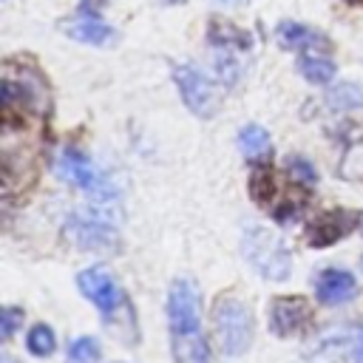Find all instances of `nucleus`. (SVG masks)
Wrapping results in <instances>:
<instances>
[{
	"mask_svg": "<svg viewBox=\"0 0 363 363\" xmlns=\"http://www.w3.org/2000/svg\"><path fill=\"white\" fill-rule=\"evenodd\" d=\"M77 286L79 292L96 303L102 312H105V323L111 332H116L122 337V343L133 346L139 340V329H136V312L125 295V289L116 284V278L102 269V267H91V269H82L77 275Z\"/></svg>",
	"mask_w": 363,
	"mask_h": 363,
	"instance_id": "1",
	"label": "nucleus"
},
{
	"mask_svg": "<svg viewBox=\"0 0 363 363\" xmlns=\"http://www.w3.org/2000/svg\"><path fill=\"white\" fill-rule=\"evenodd\" d=\"M0 99H3V119H43L51 111L48 82L40 71L20 62H6L0 77Z\"/></svg>",
	"mask_w": 363,
	"mask_h": 363,
	"instance_id": "2",
	"label": "nucleus"
},
{
	"mask_svg": "<svg viewBox=\"0 0 363 363\" xmlns=\"http://www.w3.org/2000/svg\"><path fill=\"white\" fill-rule=\"evenodd\" d=\"M213 318V340L221 354H244L252 340V312L235 295H218L210 309Z\"/></svg>",
	"mask_w": 363,
	"mask_h": 363,
	"instance_id": "3",
	"label": "nucleus"
},
{
	"mask_svg": "<svg viewBox=\"0 0 363 363\" xmlns=\"http://www.w3.org/2000/svg\"><path fill=\"white\" fill-rule=\"evenodd\" d=\"M241 252L255 267L258 275H264L269 281H286L289 278L292 258H289V250H286L284 238L275 230L261 227V224L247 227L244 238H241Z\"/></svg>",
	"mask_w": 363,
	"mask_h": 363,
	"instance_id": "4",
	"label": "nucleus"
},
{
	"mask_svg": "<svg viewBox=\"0 0 363 363\" xmlns=\"http://www.w3.org/2000/svg\"><path fill=\"white\" fill-rule=\"evenodd\" d=\"M173 82L179 88L182 102L190 108V113H196L199 119H213L218 113L221 91L213 82V77H207L199 65H193V62L173 65Z\"/></svg>",
	"mask_w": 363,
	"mask_h": 363,
	"instance_id": "5",
	"label": "nucleus"
},
{
	"mask_svg": "<svg viewBox=\"0 0 363 363\" xmlns=\"http://www.w3.org/2000/svg\"><path fill=\"white\" fill-rule=\"evenodd\" d=\"M54 170H57V176H60L62 182L79 187L82 193H88V196H94V199H99V201H111V199L116 196V190H113V184L108 182V176H105L85 153H79L77 147L60 150V156L54 159Z\"/></svg>",
	"mask_w": 363,
	"mask_h": 363,
	"instance_id": "6",
	"label": "nucleus"
},
{
	"mask_svg": "<svg viewBox=\"0 0 363 363\" xmlns=\"http://www.w3.org/2000/svg\"><path fill=\"white\" fill-rule=\"evenodd\" d=\"M65 233L85 252H116V247H119L113 221L108 216H102L99 210H77L65 221Z\"/></svg>",
	"mask_w": 363,
	"mask_h": 363,
	"instance_id": "7",
	"label": "nucleus"
},
{
	"mask_svg": "<svg viewBox=\"0 0 363 363\" xmlns=\"http://www.w3.org/2000/svg\"><path fill=\"white\" fill-rule=\"evenodd\" d=\"M167 318H170V335L199 332L201 323V295L193 278H176L170 284L167 295Z\"/></svg>",
	"mask_w": 363,
	"mask_h": 363,
	"instance_id": "8",
	"label": "nucleus"
},
{
	"mask_svg": "<svg viewBox=\"0 0 363 363\" xmlns=\"http://www.w3.org/2000/svg\"><path fill=\"white\" fill-rule=\"evenodd\" d=\"M312 320V306L301 295H278L269 303V329L278 337L298 335Z\"/></svg>",
	"mask_w": 363,
	"mask_h": 363,
	"instance_id": "9",
	"label": "nucleus"
},
{
	"mask_svg": "<svg viewBox=\"0 0 363 363\" xmlns=\"http://www.w3.org/2000/svg\"><path fill=\"white\" fill-rule=\"evenodd\" d=\"M360 218H363V213H354V210H326L323 216H318L312 224H309V230H306V241L312 244V247H332V244H337L340 238H346L357 224H360Z\"/></svg>",
	"mask_w": 363,
	"mask_h": 363,
	"instance_id": "10",
	"label": "nucleus"
},
{
	"mask_svg": "<svg viewBox=\"0 0 363 363\" xmlns=\"http://www.w3.org/2000/svg\"><path fill=\"white\" fill-rule=\"evenodd\" d=\"M275 37H278V43L284 48L298 51V54H306V51H332V40L320 28H312L306 23L281 20L278 28H275Z\"/></svg>",
	"mask_w": 363,
	"mask_h": 363,
	"instance_id": "11",
	"label": "nucleus"
},
{
	"mask_svg": "<svg viewBox=\"0 0 363 363\" xmlns=\"http://www.w3.org/2000/svg\"><path fill=\"white\" fill-rule=\"evenodd\" d=\"M354 292H357V281H354V275L346 272V269L329 267V269H323V272L318 275V281H315V295H318V301H320L323 306H340V303L352 301Z\"/></svg>",
	"mask_w": 363,
	"mask_h": 363,
	"instance_id": "12",
	"label": "nucleus"
},
{
	"mask_svg": "<svg viewBox=\"0 0 363 363\" xmlns=\"http://www.w3.org/2000/svg\"><path fill=\"white\" fill-rule=\"evenodd\" d=\"M65 37H71L77 43H85V45L105 48V45L116 43V28L108 26L105 20H99L96 14H82L79 11L74 20L65 23Z\"/></svg>",
	"mask_w": 363,
	"mask_h": 363,
	"instance_id": "13",
	"label": "nucleus"
},
{
	"mask_svg": "<svg viewBox=\"0 0 363 363\" xmlns=\"http://www.w3.org/2000/svg\"><path fill=\"white\" fill-rule=\"evenodd\" d=\"M207 40L210 45H216L218 51H250L252 48V37L247 28L224 20V17H213L207 26Z\"/></svg>",
	"mask_w": 363,
	"mask_h": 363,
	"instance_id": "14",
	"label": "nucleus"
},
{
	"mask_svg": "<svg viewBox=\"0 0 363 363\" xmlns=\"http://www.w3.org/2000/svg\"><path fill=\"white\" fill-rule=\"evenodd\" d=\"M312 363H349L352 360V329H332L318 340L315 352H306Z\"/></svg>",
	"mask_w": 363,
	"mask_h": 363,
	"instance_id": "15",
	"label": "nucleus"
},
{
	"mask_svg": "<svg viewBox=\"0 0 363 363\" xmlns=\"http://www.w3.org/2000/svg\"><path fill=\"white\" fill-rule=\"evenodd\" d=\"M295 65H298L301 77L306 82H312V85H329L335 79V74H337L335 60L329 57V51H306V54H298Z\"/></svg>",
	"mask_w": 363,
	"mask_h": 363,
	"instance_id": "16",
	"label": "nucleus"
},
{
	"mask_svg": "<svg viewBox=\"0 0 363 363\" xmlns=\"http://www.w3.org/2000/svg\"><path fill=\"white\" fill-rule=\"evenodd\" d=\"M238 147L247 156V162H252V164H261V162H269L272 159V139L255 122H250V125H244L238 130Z\"/></svg>",
	"mask_w": 363,
	"mask_h": 363,
	"instance_id": "17",
	"label": "nucleus"
},
{
	"mask_svg": "<svg viewBox=\"0 0 363 363\" xmlns=\"http://www.w3.org/2000/svg\"><path fill=\"white\" fill-rule=\"evenodd\" d=\"M170 352H173L176 363H210V349H207V340L201 332L173 335Z\"/></svg>",
	"mask_w": 363,
	"mask_h": 363,
	"instance_id": "18",
	"label": "nucleus"
},
{
	"mask_svg": "<svg viewBox=\"0 0 363 363\" xmlns=\"http://www.w3.org/2000/svg\"><path fill=\"white\" fill-rule=\"evenodd\" d=\"M250 199L261 207H269L275 193H278V184H275V173L269 167V162H261V164H252V173H250Z\"/></svg>",
	"mask_w": 363,
	"mask_h": 363,
	"instance_id": "19",
	"label": "nucleus"
},
{
	"mask_svg": "<svg viewBox=\"0 0 363 363\" xmlns=\"http://www.w3.org/2000/svg\"><path fill=\"white\" fill-rule=\"evenodd\" d=\"M26 349L37 357H48L54 349H57V340H54V329L48 323H34L26 335Z\"/></svg>",
	"mask_w": 363,
	"mask_h": 363,
	"instance_id": "20",
	"label": "nucleus"
},
{
	"mask_svg": "<svg viewBox=\"0 0 363 363\" xmlns=\"http://www.w3.org/2000/svg\"><path fill=\"white\" fill-rule=\"evenodd\" d=\"M326 102H329L335 111H354V108H363V94L357 91V85L340 82V85H335V88L326 94Z\"/></svg>",
	"mask_w": 363,
	"mask_h": 363,
	"instance_id": "21",
	"label": "nucleus"
},
{
	"mask_svg": "<svg viewBox=\"0 0 363 363\" xmlns=\"http://www.w3.org/2000/svg\"><path fill=\"white\" fill-rule=\"evenodd\" d=\"M68 360H71V363H94V360H99V343H96V337L82 335V337L71 340V346H68Z\"/></svg>",
	"mask_w": 363,
	"mask_h": 363,
	"instance_id": "22",
	"label": "nucleus"
},
{
	"mask_svg": "<svg viewBox=\"0 0 363 363\" xmlns=\"http://www.w3.org/2000/svg\"><path fill=\"white\" fill-rule=\"evenodd\" d=\"M286 173H289L301 187H306V190H312V187H315V182H318L315 167H312L303 156H289V159H286Z\"/></svg>",
	"mask_w": 363,
	"mask_h": 363,
	"instance_id": "23",
	"label": "nucleus"
},
{
	"mask_svg": "<svg viewBox=\"0 0 363 363\" xmlns=\"http://www.w3.org/2000/svg\"><path fill=\"white\" fill-rule=\"evenodd\" d=\"M20 323H23V309L20 306H3L0 309V337L3 340H11V335Z\"/></svg>",
	"mask_w": 363,
	"mask_h": 363,
	"instance_id": "24",
	"label": "nucleus"
},
{
	"mask_svg": "<svg viewBox=\"0 0 363 363\" xmlns=\"http://www.w3.org/2000/svg\"><path fill=\"white\" fill-rule=\"evenodd\" d=\"M105 0H79V11L82 14H96V9L102 6Z\"/></svg>",
	"mask_w": 363,
	"mask_h": 363,
	"instance_id": "25",
	"label": "nucleus"
},
{
	"mask_svg": "<svg viewBox=\"0 0 363 363\" xmlns=\"http://www.w3.org/2000/svg\"><path fill=\"white\" fill-rule=\"evenodd\" d=\"M216 6H221V9H241V6H247V3H252V0H213Z\"/></svg>",
	"mask_w": 363,
	"mask_h": 363,
	"instance_id": "26",
	"label": "nucleus"
},
{
	"mask_svg": "<svg viewBox=\"0 0 363 363\" xmlns=\"http://www.w3.org/2000/svg\"><path fill=\"white\" fill-rule=\"evenodd\" d=\"M159 3H162V6H184L187 0H159Z\"/></svg>",
	"mask_w": 363,
	"mask_h": 363,
	"instance_id": "27",
	"label": "nucleus"
},
{
	"mask_svg": "<svg viewBox=\"0 0 363 363\" xmlns=\"http://www.w3.org/2000/svg\"><path fill=\"white\" fill-rule=\"evenodd\" d=\"M0 363H17L11 354H0Z\"/></svg>",
	"mask_w": 363,
	"mask_h": 363,
	"instance_id": "28",
	"label": "nucleus"
},
{
	"mask_svg": "<svg viewBox=\"0 0 363 363\" xmlns=\"http://www.w3.org/2000/svg\"><path fill=\"white\" fill-rule=\"evenodd\" d=\"M360 360H363V340H360Z\"/></svg>",
	"mask_w": 363,
	"mask_h": 363,
	"instance_id": "29",
	"label": "nucleus"
},
{
	"mask_svg": "<svg viewBox=\"0 0 363 363\" xmlns=\"http://www.w3.org/2000/svg\"><path fill=\"white\" fill-rule=\"evenodd\" d=\"M346 3H363V0H346Z\"/></svg>",
	"mask_w": 363,
	"mask_h": 363,
	"instance_id": "30",
	"label": "nucleus"
},
{
	"mask_svg": "<svg viewBox=\"0 0 363 363\" xmlns=\"http://www.w3.org/2000/svg\"><path fill=\"white\" fill-rule=\"evenodd\" d=\"M360 224H363V218H360Z\"/></svg>",
	"mask_w": 363,
	"mask_h": 363,
	"instance_id": "31",
	"label": "nucleus"
}]
</instances>
